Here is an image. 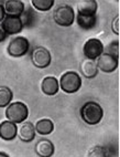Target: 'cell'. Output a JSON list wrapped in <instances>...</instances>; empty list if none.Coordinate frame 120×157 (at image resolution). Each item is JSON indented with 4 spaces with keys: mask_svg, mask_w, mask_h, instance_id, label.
<instances>
[{
    "mask_svg": "<svg viewBox=\"0 0 120 157\" xmlns=\"http://www.w3.org/2000/svg\"><path fill=\"white\" fill-rule=\"evenodd\" d=\"M34 127H35V132H38L40 135H49L54 131L53 122L49 118H42L38 121Z\"/></svg>",
    "mask_w": 120,
    "mask_h": 157,
    "instance_id": "cell-19",
    "label": "cell"
},
{
    "mask_svg": "<svg viewBox=\"0 0 120 157\" xmlns=\"http://www.w3.org/2000/svg\"><path fill=\"white\" fill-rule=\"evenodd\" d=\"M108 149L107 147L104 146H94L93 148H90V151L87 153V156H108Z\"/></svg>",
    "mask_w": 120,
    "mask_h": 157,
    "instance_id": "cell-22",
    "label": "cell"
},
{
    "mask_svg": "<svg viewBox=\"0 0 120 157\" xmlns=\"http://www.w3.org/2000/svg\"><path fill=\"white\" fill-rule=\"evenodd\" d=\"M119 25H120V18L119 16H117V17L112 20V25H111V29L115 32V34H119V27H120Z\"/></svg>",
    "mask_w": 120,
    "mask_h": 157,
    "instance_id": "cell-24",
    "label": "cell"
},
{
    "mask_svg": "<svg viewBox=\"0 0 120 157\" xmlns=\"http://www.w3.org/2000/svg\"><path fill=\"white\" fill-rule=\"evenodd\" d=\"M105 48L100 40L88 39L83 47V52L87 60H96L104 53Z\"/></svg>",
    "mask_w": 120,
    "mask_h": 157,
    "instance_id": "cell-7",
    "label": "cell"
},
{
    "mask_svg": "<svg viewBox=\"0 0 120 157\" xmlns=\"http://www.w3.org/2000/svg\"><path fill=\"white\" fill-rule=\"evenodd\" d=\"M0 156H5V157H8L9 155L6 154V153H2V151H0Z\"/></svg>",
    "mask_w": 120,
    "mask_h": 157,
    "instance_id": "cell-27",
    "label": "cell"
},
{
    "mask_svg": "<svg viewBox=\"0 0 120 157\" xmlns=\"http://www.w3.org/2000/svg\"><path fill=\"white\" fill-rule=\"evenodd\" d=\"M6 17V11H5V7L0 5V22H2L3 19Z\"/></svg>",
    "mask_w": 120,
    "mask_h": 157,
    "instance_id": "cell-25",
    "label": "cell"
},
{
    "mask_svg": "<svg viewBox=\"0 0 120 157\" xmlns=\"http://www.w3.org/2000/svg\"><path fill=\"white\" fill-rule=\"evenodd\" d=\"M5 11L10 17H20L24 10V3L20 0H8L5 2Z\"/></svg>",
    "mask_w": 120,
    "mask_h": 157,
    "instance_id": "cell-13",
    "label": "cell"
},
{
    "mask_svg": "<svg viewBox=\"0 0 120 157\" xmlns=\"http://www.w3.org/2000/svg\"><path fill=\"white\" fill-rule=\"evenodd\" d=\"M60 86L65 93H76L82 86V78L74 71L65 72L60 78Z\"/></svg>",
    "mask_w": 120,
    "mask_h": 157,
    "instance_id": "cell-3",
    "label": "cell"
},
{
    "mask_svg": "<svg viewBox=\"0 0 120 157\" xmlns=\"http://www.w3.org/2000/svg\"><path fill=\"white\" fill-rule=\"evenodd\" d=\"M18 137L24 143H30L35 138V127L31 122L21 123L18 129Z\"/></svg>",
    "mask_w": 120,
    "mask_h": 157,
    "instance_id": "cell-11",
    "label": "cell"
},
{
    "mask_svg": "<svg viewBox=\"0 0 120 157\" xmlns=\"http://www.w3.org/2000/svg\"><path fill=\"white\" fill-rule=\"evenodd\" d=\"M1 29L5 31V33L8 34H18L23 29V25L20 17H10L6 16L3 21L1 22Z\"/></svg>",
    "mask_w": 120,
    "mask_h": 157,
    "instance_id": "cell-9",
    "label": "cell"
},
{
    "mask_svg": "<svg viewBox=\"0 0 120 157\" xmlns=\"http://www.w3.org/2000/svg\"><path fill=\"white\" fill-rule=\"evenodd\" d=\"M96 64H97L98 70L103 71L105 73H111L117 70L118 64H119V58L104 52L97 59Z\"/></svg>",
    "mask_w": 120,
    "mask_h": 157,
    "instance_id": "cell-8",
    "label": "cell"
},
{
    "mask_svg": "<svg viewBox=\"0 0 120 157\" xmlns=\"http://www.w3.org/2000/svg\"><path fill=\"white\" fill-rule=\"evenodd\" d=\"M105 53L111 54V56L119 58V41H118V40L111 41V42L108 44V47L106 48V52H105Z\"/></svg>",
    "mask_w": 120,
    "mask_h": 157,
    "instance_id": "cell-23",
    "label": "cell"
},
{
    "mask_svg": "<svg viewBox=\"0 0 120 157\" xmlns=\"http://www.w3.org/2000/svg\"><path fill=\"white\" fill-rule=\"evenodd\" d=\"M34 151H35V154L38 155V156L50 157L54 154L55 148H54L53 143H52L50 140L41 138V140H38V143L35 144Z\"/></svg>",
    "mask_w": 120,
    "mask_h": 157,
    "instance_id": "cell-12",
    "label": "cell"
},
{
    "mask_svg": "<svg viewBox=\"0 0 120 157\" xmlns=\"http://www.w3.org/2000/svg\"><path fill=\"white\" fill-rule=\"evenodd\" d=\"M59 82L54 76H46L42 80L41 83V90L45 95L53 96L59 92Z\"/></svg>",
    "mask_w": 120,
    "mask_h": 157,
    "instance_id": "cell-15",
    "label": "cell"
},
{
    "mask_svg": "<svg viewBox=\"0 0 120 157\" xmlns=\"http://www.w3.org/2000/svg\"><path fill=\"white\" fill-rule=\"evenodd\" d=\"M98 67L95 61L93 60H85L82 62L81 65V72L83 73V75L87 78H94L97 76L98 74Z\"/></svg>",
    "mask_w": 120,
    "mask_h": 157,
    "instance_id": "cell-16",
    "label": "cell"
},
{
    "mask_svg": "<svg viewBox=\"0 0 120 157\" xmlns=\"http://www.w3.org/2000/svg\"><path fill=\"white\" fill-rule=\"evenodd\" d=\"M29 116V109L22 102L10 103L6 109V117L13 123H22Z\"/></svg>",
    "mask_w": 120,
    "mask_h": 157,
    "instance_id": "cell-2",
    "label": "cell"
},
{
    "mask_svg": "<svg viewBox=\"0 0 120 157\" xmlns=\"http://www.w3.org/2000/svg\"><path fill=\"white\" fill-rule=\"evenodd\" d=\"M76 21H77V25L83 30H92V29H94L96 27L97 17L96 16H82V14H77Z\"/></svg>",
    "mask_w": 120,
    "mask_h": 157,
    "instance_id": "cell-18",
    "label": "cell"
},
{
    "mask_svg": "<svg viewBox=\"0 0 120 157\" xmlns=\"http://www.w3.org/2000/svg\"><path fill=\"white\" fill-rule=\"evenodd\" d=\"M31 61L35 67L45 69L51 64L52 56H51L50 51L45 49L44 47H36L31 52Z\"/></svg>",
    "mask_w": 120,
    "mask_h": 157,
    "instance_id": "cell-6",
    "label": "cell"
},
{
    "mask_svg": "<svg viewBox=\"0 0 120 157\" xmlns=\"http://www.w3.org/2000/svg\"><path fill=\"white\" fill-rule=\"evenodd\" d=\"M53 19L61 27H70L75 20V12L71 6L63 5L55 9L53 13Z\"/></svg>",
    "mask_w": 120,
    "mask_h": 157,
    "instance_id": "cell-4",
    "label": "cell"
},
{
    "mask_svg": "<svg viewBox=\"0 0 120 157\" xmlns=\"http://www.w3.org/2000/svg\"><path fill=\"white\" fill-rule=\"evenodd\" d=\"M31 3L39 11H49L54 6V0H32Z\"/></svg>",
    "mask_w": 120,
    "mask_h": 157,
    "instance_id": "cell-21",
    "label": "cell"
},
{
    "mask_svg": "<svg viewBox=\"0 0 120 157\" xmlns=\"http://www.w3.org/2000/svg\"><path fill=\"white\" fill-rule=\"evenodd\" d=\"M29 48H30V43L27 38L17 36L9 42L7 51H8L9 56H13V58H20V56H23L28 53Z\"/></svg>",
    "mask_w": 120,
    "mask_h": 157,
    "instance_id": "cell-5",
    "label": "cell"
},
{
    "mask_svg": "<svg viewBox=\"0 0 120 157\" xmlns=\"http://www.w3.org/2000/svg\"><path fill=\"white\" fill-rule=\"evenodd\" d=\"M104 116L103 107L94 101H88L81 107L82 120L88 125H97Z\"/></svg>",
    "mask_w": 120,
    "mask_h": 157,
    "instance_id": "cell-1",
    "label": "cell"
},
{
    "mask_svg": "<svg viewBox=\"0 0 120 157\" xmlns=\"http://www.w3.org/2000/svg\"><path fill=\"white\" fill-rule=\"evenodd\" d=\"M7 39V34L5 33V31L1 29V27H0V43L3 42L5 40Z\"/></svg>",
    "mask_w": 120,
    "mask_h": 157,
    "instance_id": "cell-26",
    "label": "cell"
},
{
    "mask_svg": "<svg viewBox=\"0 0 120 157\" xmlns=\"http://www.w3.org/2000/svg\"><path fill=\"white\" fill-rule=\"evenodd\" d=\"M98 3L95 0H82L77 3L78 14L82 16H96Z\"/></svg>",
    "mask_w": 120,
    "mask_h": 157,
    "instance_id": "cell-14",
    "label": "cell"
},
{
    "mask_svg": "<svg viewBox=\"0 0 120 157\" xmlns=\"http://www.w3.org/2000/svg\"><path fill=\"white\" fill-rule=\"evenodd\" d=\"M36 17H38V14L35 13L34 9L32 7H27V8H24L21 16H20V20H21L23 27L32 28L36 21Z\"/></svg>",
    "mask_w": 120,
    "mask_h": 157,
    "instance_id": "cell-17",
    "label": "cell"
},
{
    "mask_svg": "<svg viewBox=\"0 0 120 157\" xmlns=\"http://www.w3.org/2000/svg\"><path fill=\"white\" fill-rule=\"evenodd\" d=\"M13 98V93L8 86H0V107L8 106Z\"/></svg>",
    "mask_w": 120,
    "mask_h": 157,
    "instance_id": "cell-20",
    "label": "cell"
},
{
    "mask_svg": "<svg viewBox=\"0 0 120 157\" xmlns=\"http://www.w3.org/2000/svg\"><path fill=\"white\" fill-rule=\"evenodd\" d=\"M17 124L11 121H3L0 123V138L3 140H13L17 137Z\"/></svg>",
    "mask_w": 120,
    "mask_h": 157,
    "instance_id": "cell-10",
    "label": "cell"
}]
</instances>
